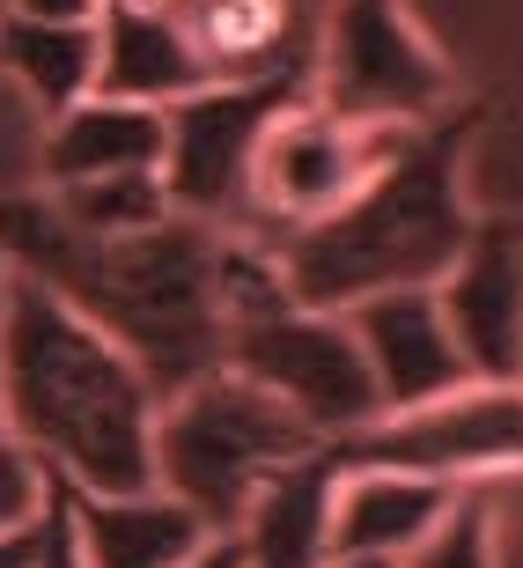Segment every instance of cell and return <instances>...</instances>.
<instances>
[{"mask_svg": "<svg viewBox=\"0 0 523 568\" xmlns=\"http://www.w3.org/2000/svg\"><path fill=\"white\" fill-rule=\"evenodd\" d=\"M0 252L16 274L52 288L104 339H119L155 406L192 377L222 369V281H214L222 230L214 222L163 214L126 236H89L44 192H30V200H0Z\"/></svg>", "mask_w": 523, "mask_h": 568, "instance_id": "obj_1", "label": "cell"}, {"mask_svg": "<svg viewBox=\"0 0 523 568\" xmlns=\"http://www.w3.org/2000/svg\"><path fill=\"white\" fill-rule=\"evenodd\" d=\"M0 422L74 487L155 480V392L119 339H104L52 288L16 274L0 311Z\"/></svg>", "mask_w": 523, "mask_h": 568, "instance_id": "obj_2", "label": "cell"}, {"mask_svg": "<svg viewBox=\"0 0 523 568\" xmlns=\"http://www.w3.org/2000/svg\"><path fill=\"white\" fill-rule=\"evenodd\" d=\"M480 119L486 104H450L428 126H413L332 214H317L273 244L280 281L317 311H347L355 295L435 281L472 230L464 148H472Z\"/></svg>", "mask_w": 523, "mask_h": 568, "instance_id": "obj_3", "label": "cell"}, {"mask_svg": "<svg viewBox=\"0 0 523 568\" xmlns=\"http://www.w3.org/2000/svg\"><path fill=\"white\" fill-rule=\"evenodd\" d=\"M302 450H317V436L229 362L155 406V487L192 503L207 531H236L244 503Z\"/></svg>", "mask_w": 523, "mask_h": 568, "instance_id": "obj_4", "label": "cell"}, {"mask_svg": "<svg viewBox=\"0 0 523 568\" xmlns=\"http://www.w3.org/2000/svg\"><path fill=\"white\" fill-rule=\"evenodd\" d=\"M295 97H310V60L252 74V82H207V89H192V97H177L163 111L170 214L258 236V200H252L258 148H266V126Z\"/></svg>", "mask_w": 523, "mask_h": 568, "instance_id": "obj_5", "label": "cell"}, {"mask_svg": "<svg viewBox=\"0 0 523 568\" xmlns=\"http://www.w3.org/2000/svg\"><path fill=\"white\" fill-rule=\"evenodd\" d=\"M310 97L361 126H428L458 104L450 67L406 0H332L310 44Z\"/></svg>", "mask_w": 523, "mask_h": 568, "instance_id": "obj_6", "label": "cell"}, {"mask_svg": "<svg viewBox=\"0 0 523 568\" xmlns=\"http://www.w3.org/2000/svg\"><path fill=\"white\" fill-rule=\"evenodd\" d=\"M339 465H398L428 480H480L523 465V384H458L450 399H428L413 414H377L369 428L332 443Z\"/></svg>", "mask_w": 523, "mask_h": 568, "instance_id": "obj_7", "label": "cell"}, {"mask_svg": "<svg viewBox=\"0 0 523 568\" xmlns=\"http://www.w3.org/2000/svg\"><path fill=\"white\" fill-rule=\"evenodd\" d=\"M406 133L413 126H361V119L325 111L317 97H295V104L266 126V148H258V178H252L258 236L280 244L288 230L332 214Z\"/></svg>", "mask_w": 523, "mask_h": 568, "instance_id": "obj_8", "label": "cell"}, {"mask_svg": "<svg viewBox=\"0 0 523 568\" xmlns=\"http://www.w3.org/2000/svg\"><path fill=\"white\" fill-rule=\"evenodd\" d=\"M464 369L480 384H523V214H472L458 258L435 274Z\"/></svg>", "mask_w": 523, "mask_h": 568, "instance_id": "obj_9", "label": "cell"}, {"mask_svg": "<svg viewBox=\"0 0 523 568\" xmlns=\"http://www.w3.org/2000/svg\"><path fill=\"white\" fill-rule=\"evenodd\" d=\"M347 325H355V347L377 377L383 414H413L428 399H450L458 384H472L458 339H450V317L435 303V281H413V288H377L347 303Z\"/></svg>", "mask_w": 523, "mask_h": 568, "instance_id": "obj_10", "label": "cell"}, {"mask_svg": "<svg viewBox=\"0 0 523 568\" xmlns=\"http://www.w3.org/2000/svg\"><path fill=\"white\" fill-rule=\"evenodd\" d=\"M66 509H74V539H82L89 568H177L207 539V517L155 480L147 487H74L66 480Z\"/></svg>", "mask_w": 523, "mask_h": 568, "instance_id": "obj_11", "label": "cell"}, {"mask_svg": "<svg viewBox=\"0 0 523 568\" xmlns=\"http://www.w3.org/2000/svg\"><path fill=\"white\" fill-rule=\"evenodd\" d=\"M332 495H339L332 443L288 458L236 517L244 568H325V554H332Z\"/></svg>", "mask_w": 523, "mask_h": 568, "instance_id": "obj_12", "label": "cell"}, {"mask_svg": "<svg viewBox=\"0 0 523 568\" xmlns=\"http://www.w3.org/2000/svg\"><path fill=\"white\" fill-rule=\"evenodd\" d=\"M207 60L192 52L185 22L170 8H126L104 0L96 16V97H126V104H155L170 111L177 97L207 89Z\"/></svg>", "mask_w": 523, "mask_h": 568, "instance_id": "obj_13", "label": "cell"}, {"mask_svg": "<svg viewBox=\"0 0 523 568\" xmlns=\"http://www.w3.org/2000/svg\"><path fill=\"white\" fill-rule=\"evenodd\" d=\"M458 503L450 480L428 473H398V465H339V495H332V554H406L442 525V509ZM325 554V561H332Z\"/></svg>", "mask_w": 523, "mask_h": 568, "instance_id": "obj_14", "label": "cell"}, {"mask_svg": "<svg viewBox=\"0 0 523 568\" xmlns=\"http://www.w3.org/2000/svg\"><path fill=\"white\" fill-rule=\"evenodd\" d=\"M170 16L185 22L214 82H252V74L310 60V30L295 0H170Z\"/></svg>", "mask_w": 523, "mask_h": 568, "instance_id": "obj_15", "label": "cell"}, {"mask_svg": "<svg viewBox=\"0 0 523 568\" xmlns=\"http://www.w3.org/2000/svg\"><path fill=\"white\" fill-rule=\"evenodd\" d=\"M111 170H163V111L89 89L44 133V178L82 185V178H111Z\"/></svg>", "mask_w": 523, "mask_h": 568, "instance_id": "obj_16", "label": "cell"}, {"mask_svg": "<svg viewBox=\"0 0 523 568\" xmlns=\"http://www.w3.org/2000/svg\"><path fill=\"white\" fill-rule=\"evenodd\" d=\"M0 67L44 119H60L96 89V22H38L0 8Z\"/></svg>", "mask_w": 523, "mask_h": 568, "instance_id": "obj_17", "label": "cell"}, {"mask_svg": "<svg viewBox=\"0 0 523 568\" xmlns=\"http://www.w3.org/2000/svg\"><path fill=\"white\" fill-rule=\"evenodd\" d=\"M44 200L89 236H126L170 214L163 170H111V178H82V185H52Z\"/></svg>", "mask_w": 523, "mask_h": 568, "instance_id": "obj_18", "label": "cell"}, {"mask_svg": "<svg viewBox=\"0 0 523 568\" xmlns=\"http://www.w3.org/2000/svg\"><path fill=\"white\" fill-rule=\"evenodd\" d=\"M406 568H494V509L486 495H458L442 525L406 554Z\"/></svg>", "mask_w": 523, "mask_h": 568, "instance_id": "obj_19", "label": "cell"}, {"mask_svg": "<svg viewBox=\"0 0 523 568\" xmlns=\"http://www.w3.org/2000/svg\"><path fill=\"white\" fill-rule=\"evenodd\" d=\"M30 568H89L82 539H74V509H66V480L44 473V503H38V554Z\"/></svg>", "mask_w": 523, "mask_h": 568, "instance_id": "obj_20", "label": "cell"}, {"mask_svg": "<svg viewBox=\"0 0 523 568\" xmlns=\"http://www.w3.org/2000/svg\"><path fill=\"white\" fill-rule=\"evenodd\" d=\"M38 495H44V465L8 436V422H0V531L22 525V517L38 509Z\"/></svg>", "mask_w": 523, "mask_h": 568, "instance_id": "obj_21", "label": "cell"}, {"mask_svg": "<svg viewBox=\"0 0 523 568\" xmlns=\"http://www.w3.org/2000/svg\"><path fill=\"white\" fill-rule=\"evenodd\" d=\"M8 16H38V22H96L104 0H0Z\"/></svg>", "mask_w": 523, "mask_h": 568, "instance_id": "obj_22", "label": "cell"}, {"mask_svg": "<svg viewBox=\"0 0 523 568\" xmlns=\"http://www.w3.org/2000/svg\"><path fill=\"white\" fill-rule=\"evenodd\" d=\"M177 568H244V539H236V531H207Z\"/></svg>", "mask_w": 523, "mask_h": 568, "instance_id": "obj_23", "label": "cell"}, {"mask_svg": "<svg viewBox=\"0 0 523 568\" xmlns=\"http://www.w3.org/2000/svg\"><path fill=\"white\" fill-rule=\"evenodd\" d=\"M38 503H44V495H38ZM30 554H38V509H30L22 525L0 531V568H30Z\"/></svg>", "mask_w": 523, "mask_h": 568, "instance_id": "obj_24", "label": "cell"}, {"mask_svg": "<svg viewBox=\"0 0 523 568\" xmlns=\"http://www.w3.org/2000/svg\"><path fill=\"white\" fill-rule=\"evenodd\" d=\"M325 568H406V561H391V554H332Z\"/></svg>", "mask_w": 523, "mask_h": 568, "instance_id": "obj_25", "label": "cell"}, {"mask_svg": "<svg viewBox=\"0 0 523 568\" xmlns=\"http://www.w3.org/2000/svg\"><path fill=\"white\" fill-rule=\"evenodd\" d=\"M8 288H16V266H8V252H0V311H8Z\"/></svg>", "mask_w": 523, "mask_h": 568, "instance_id": "obj_26", "label": "cell"}]
</instances>
